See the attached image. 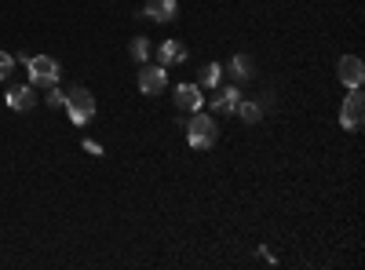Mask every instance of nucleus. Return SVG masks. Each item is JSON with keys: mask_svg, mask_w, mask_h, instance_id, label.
I'll use <instances>...</instances> for the list:
<instances>
[{"mask_svg": "<svg viewBox=\"0 0 365 270\" xmlns=\"http://www.w3.org/2000/svg\"><path fill=\"white\" fill-rule=\"evenodd\" d=\"M186 142L194 150H212L220 142V128H216V117H208V113H194L186 124Z\"/></svg>", "mask_w": 365, "mask_h": 270, "instance_id": "nucleus-1", "label": "nucleus"}, {"mask_svg": "<svg viewBox=\"0 0 365 270\" xmlns=\"http://www.w3.org/2000/svg\"><path fill=\"white\" fill-rule=\"evenodd\" d=\"M62 106H66V113H70V121L77 124V128H84V124L95 117V95L77 85V88L66 92V102H62Z\"/></svg>", "mask_w": 365, "mask_h": 270, "instance_id": "nucleus-2", "label": "nucleus"}, {"mask_svg": "<svg viewBox=\"0 0 365 270\" xmlns=\"http://www.w3.org/2000/svg\"><path fill=\"white\" fill-rule=\"evenodd\" d=\"M361 124H365V95H361V88H351V95L343 99V106H340V128L358 132Z\"/></svg>", "mask_w": 365, "mask_h": 270, "instance_id": "nucleus-3", "label": "nucleus"}, {"mask_svg": "<svg viewBox=\"0 0 365 270\" xmlns=\"http://www.w3.org/2000/svg\"><path fill=\"white\" fill-rule=\"evenodd\" d=\"M30 80H33V88H52V85H59V62L52 59V55H33L30 59Z\"/></svg>", "mask_w": 365, "mask_h": 270, "instance_id": "nucleus-4", "label": "nucleus"}, {"mask_svg": "<svg viewBox=\"0 0 365 270\" xmlns=\"http://www.w3.org/2000/svg\"><path fill=\"white\" fill-rule=\"evenodd\" d=\"M168 88V70L164 66H139V92L143 95H161Z\"/></svg>", "mask_w": 365, "mask_h": 270, "instance_id": "nucleus-5", "label": "nucleus"}, {"mask_svg": "<svg viewBox=\"0 0 365 270\" xmlns=\"http://www.w3.org/2000/svg\"><path fill=\"white\" fill-rule=\"evenodd\" d=\"M336 73H340V80H343L347 88H361V85H365V66H361L358 55H343L340 66H336Z\"/></svg>", "mask_w": 365, "mask_h": 270, "instance_id": "nucleus-6", "label": "nucleus"}, {"mask_svg": "<svg viewBox=\"0 0 365 270\" xmlns=\"http://www.w3.org/2000/svg\"><path fill=\"white\" fill-rule=\"evenodd\" d=\"M176 106H179V110H190V113H198V110L205 106V92H201V85H179V88H176Z\"/></svg>", "mask_w": 365, "mask_h": 270, "instance_id": "nucleus-7", "label": "nucleus"}, {"mask_svg": "<svg viewBox=\"0 0 365 270\" xmlns=\"http://www.w3.org/2000/svg\"><path fill=\"white\" fill-rule=\"evenodd\" d=\"M8 106L18 110V113L33 110V106H37V92H33V85H11V88H8Z\"/></svg>", "mask_w": 365, "mask_h": 270, "instance_id": "nucleus-8", "label": "nucleus"}, {"mask_svg": "<svg viewBox=\"0 0 365 270\" xmlns=\"http://www.w3.org/2000/svg\"><path fill=\"white\" fill-rule=\"evenodd\" d=\"M238 102H241V88L238 85H227V88H220L216 95H212L208 106L216 110V113H234V110H238Z\"/></svg>", "mask_w": 365, "mask_h": 270, "instance_id": "nucleus-9", "label": "nucleus"}, {"mask_svg": "<svg viewBox=\"0 0 365 270\" xmlns=\"http://www.w3.org/2000/svg\"><path fill=\"white\" fill-rule=\"evenodd\" d=\"M143 15L154 18V23H172V18L179 15V4H176V0H146Z\"/></svg>", "mask_w": 365, "mask_h": 270, "instance_id": "nucleus-10", "label": "nucleus"}, {"mask_svg": "<svg viewBox=\"0 0 365 270\" xmlns=\"http://www.w3.org/2000/svg\"><path fill=\"white\" fill-rule=\"evenodd\" d=\"M190 59V51H186V44H179V40H164V44L157 48V66H172V62H186Z\"/></svg>", "mask_w": 365, "mask_h": 270, "instance_id": "nucleus-11", "label": "nucleus"}, {"mask_svg": "<svg viewBox=\"0 0 365 270\" xmlns=\"http://www.w3.org/2000/svg\"><path fill=\"white\" fill-rule=\"evenodd\" d=\"M230 73H234V80H249L252 73H256V62H252V55H234L230 59Z\"/></svg>", "mask_w": 365, "mask_h": 270, "instance_id": "nucleus-12", "label": "nucleus"}, {"mask_svg": "<svg viewBox=\"0 0 365 270\" xmlns=\"http://www.w3.org/2000/svg\"><path fill=\"white\" fill-rule=\"evenodd\" d=\"M234 113H238L245 124H256V121L263 117V106H260V102H249V99H241V102H238V110H234Z\"/></svg>", "mask_w": 365, "mask_h": 270, "instance_id": "nucleus-13", "label": "nucleus"}, {"mask_svg": "<svg viewBox=\"0 0 365 270\" xmlns=\"http://www.w3.org/2000/svg\"><path fill=\"white\" fill-rule=\"evenodd\" d=\"M220 80H223V66L220 62H208L201 70V88H220Z\"/></svg>", "mask_w": 365, "mask_h": 270, "instance_id": "nucleus-14", "label": "nucleus"}, {"mask_svg": "<svg viewBox=\"0 0 365 270\" xmlns=\"http://www.w3.org/2000/svg\"><path fill=\"white\" fill-rule=\"evenodd\" d=\"M128 55H132V59L139 62V66H143V62L150 59V44H146V37H136L132 44H128Z\"/></svg>", "mask_w": 365, "mask_h": 270, "instance_id": "nucleus-15", "label": "nucleus"}, {"mask_svg": "<svg viewBox=\"0 0 365 270\" xmlns=\"http://www.w3.org/2000/svg\"><path fill=\"white\" fill-rule=\"evenodd\" d=\"M11 70H15V55L0 51V80H8V77H11Z\"/></svg>", "mask_w": 365, "mask_h": 270, "instance_id": "nucleus-16", "label": "nucleus"}, {"mask_svg": "<svg viewBox=\"0 0 365 270\" xmlns=\"http://www.w3.org/2000/svg\"><path fill=\"white\" fill-rule=\"evenodd\" d=\"M44 102H48V106H62V102H66V92H59V88L52 85V88H48V99H44Z\"/></svg>", "mask_w": 365, "mask_h": 270, "instance_id": "nucleus-17", "label": "nucleus"}, {"mask_svg": "<svg viewBox=\"0 0 365 270\" xmlns=\"http://www.w3.org/2000/svg\"><path fill=\"white\" fill-rule=\"evenodd\" d=\"M84 150H88V154H95V157L102 154V147H99V142H95V139H84Z\"/></svg>", "mask_w": 365, "mask_h": 270, "instance_id": "nucleus-18", "label": "nucleus"}]
</instances>
